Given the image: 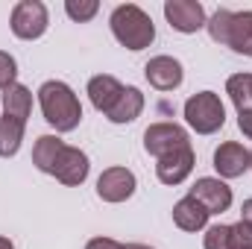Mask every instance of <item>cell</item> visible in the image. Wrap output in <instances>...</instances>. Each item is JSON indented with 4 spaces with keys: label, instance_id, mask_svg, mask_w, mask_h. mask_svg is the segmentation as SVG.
Listing matches in <instances>:
<instances>
[{
    "label": "cell",
    "instance_id": "obj_1",
    "mask_svg": "<svg viewBox=\"0 0 252 249\" xmlns=\"http://www.w3.org/2000/svg\"><path fill=\"white\" fill-rule=\"evenodd\" d=\"M38 103H41L44 121L56 132H73L82 121V106H79L73 88L59 79H50L38 88Z\"/></svg>",
    "mask_w": 252,
    "mask_h": 249
},
{
    "label": "cell",
    "instance_id": "obj_2",
    "mask_svg": "<svg viewBox=\"0 0 252 249\" xmlns=\"http://www.w3.org/2000/svg\"><path fill=\"white\" fill-rule=\"evenodd\" d=\"M109 24H112L115 38L124 44L126 50H144V47H150L153 38H156V24H153V18H150L141 6H135V3L118 6V9L112 12Z\"/></svg>",
    "mask_w": 252,
    "mask_h": 249
},
{
    "label": "cell",
    "instance_id": "obj_3",
    "mask_svg": "<svg viewBox=\"0 0 252 249\" xmlns=\"http://www.w3.org/2000/svg\"><path fill=\"white\" fill-rule=\"evenodd\" d=\"M185 121L199 135H214L226 124V109L214 91H199V94L188 97V103H185Z\"/></svg>",
    "mask_w": 252,
    "mask_h": 249
},
{
    "label": "cell",
    "instance_id": "obj_4",
    "mask_svg": "<svg viewBox=\"0 0 252 249\" xmlns=\"http://www.w3.org/2000/svg\"><path fill=\"white\" fill-rule=\"evenodd\" d=\"M47 24H50V18H47V6L41 0H21L12 9V32L24 41L41 38Z\"/></svg>",
    "mask_w": 252,
    "mask_h": 249
},
{
    "label": "cell",
    "instance_id": "obj_5",
    "mask_svg": "<svg viewBox=\"0 0 252 249\" xmlns=\"http://www.w3.org/2000/svg\"><path fill=\"white\" fill-rule=\"evenodd\" d=\"M185 147H190V138L188 132L176 124H153L144 132V150L156 158H164V156L179 153Z\"/></svg>",
    "mask_w": 252,
    "mask_h": 249
},
{
    "label": "cell",
    "instance_id": "obj_6",
    "mask_svg": "<svg viewBox=\"0 0 252 249\" xmlns=\"http://www.w3.org/2000/svg\"><path fill=\"white\" fill-rule=\"evenodd\" d=\"M188 196H193L208 214H223V211H229V205H232V187L226 185L223 179H214V176L196 179Z\"/></svg>",
    "mask_w": 252,
    "mask_h": 249
},
{
    "label": "cell",
    "instance_id": "obj_7",
    "mask_svg": "<svg viewBox=\"0 0 252 249\" xmlns=\"http://www.w3.org/2000/svg\"><path fill=\"white\" fill-rule=\"evenodd\" d=\"M164 18L176 32H199L205 27V9L196 0H167L164 3Z\"/></svg>",
    "mask_w": 252,
    "mask_h": 249
},
{
    "label": "cell",
    "instance_id": "obj_8",
    "mask_svg": "<svg viewBox=\"0 0 252 249\" xmlns=\"http://www.w3.org/2000/svg\"><path fill=\"white\" fill-rule=\"evenodd\" d=\"M135 173L126 167H109L97 179V196L103 202H126L135 193Z\"/></svg>",
    "mask_w": 252,
    "mask_h": 249
},
{
    "label": "cell",
    "instance_id": "obj_9",
    "mask_svg": "<svg viewBox=\"0 0 252 249\" xmlns=\"http://www.w3.org/2000/svg\"><path fill=\"white\" fill-rule=\"evenodd\" d=\"M88 167H91V164H88V156H85L82 150L64 144V150L59 153V158H56L50 176H56L62 185L73 187V185H82V182L88 179Z\"/></svg>",
    "mask_w": 252,
    "mask_h": 249
},
{
    "label": "cell",
    "instance_id": "obj_10",
    "mask_svg": "<svg viewBox=\"0 0 252 249\" xmlns=\"http://www.w3.org/2000/svg\"><path fill=\"white\" fill-rule=\"evenodd\" d=\"M250 164H252V153L244 150V144H238V141H226L214 150V167L223 179L244 176L250 170Z\"/></svg>",
    "mask_w": 252,
    "mask_h": 249
},
{
    "label": "cell",
    "instance_id": "obj_11",
    "mask_svg": "<svg viewBox=\"0 0 252 249\" xmlns=\"http://www.w3.org/2000/svg\"><path fill=\"white\" fill-rule=\"evenodd\" d=\"M144 76H147V82H150L153 88H158V91H173V88L182 85L185 70H182V64L176 62L173 56H156V59H150V62L144 64Z\"/></svg>",
    "mask_w": 252,
    "mask_h": 249
},
{
    "label": "cell",
    "instance_id": "obj_12",
    "mask_svg": "<svg viewBox=\"0 0 252 249\" xmlns=\"http://www.w3.org/2000/svg\"><path fill=\"white\" fill-rule=\"evenodd\" d=\"M190 170H193V147L170 153V156L158 158V164H156V176L164 185H182L190 176Z\"/></svg>",
    "mask_w": 252,
    "mask_h": 249
},
{
    "label": "cell",
    "instance_id": "obj_13",
    "mask_svg": "<svg viewBox=\"0 0 252 249\" xmlns=\"http://www.w3.org/2000/svg\"><path fill=\"white\" fill-rule=\"evenodd\" d=\"M121 91H124V85L109 73H100L88 82V97H91V106L97 112H109L115 106V100L121 97Z\"/></svg>",
    "mask_w": 252,
    "mask_h": 249
},
{
    "label": "cell",
    "instance_id": "obj_14",
    "mask_svg": "<svg viewBox=\"0 0 252 249\" xmlns=\"http://www.w3.org/2000/svg\"><path fill=\"white\" fill-rule=\"evenodd\" d=\"M208 211L193 199V196H185V199H179L176 205H173V223L182 229V232H199V229H205L208 226Z\"/></svg>",
    "mask_w": 252,
    "mask_h": 249
},
{
    "label": "cell",
    "instance_id": "obj_15",
    "mask_svg": "<svg viewBox=\"0 0 252 249\" xmlns=\"http://www.w3.org/2000/svg\"><path fill=\"white\" fill-rule=\"evenodd\" d=\"M141 112H144V94L129 85V88L121 91V97L115 100V106L106 112V118H109L112 124H132Z\"/></svg>",
    "mask_w": 252,
    "mask_h": 249
},
{
    "label": "cell",
    "instance_id": "obj_16",
    "mask_svg": "<svg viewBox=\"0 0 252 249\" xmlns=\"http://www.w3.org/2000/svg\"><path fill=\"white\" fill-rule=\"evenodd\" d=\"M235 53L252 56V12H232L229 24V44Z\"/></svg>",
    "mask_w": 252,
    "mask_h": 249
},
{
    "label": "cell",
    "instance_id": "obj_17",
    "mask_svg": "<svg viewBox=\"0 0 252 249\" xmlns=\"http://www.w3.org/2000/svg\"><path fill=\"white\" fill-rule=\"evenodd\" d=\"M62 150H64L62 138H56V135H41V138L35 141V147H32V164H35L41 173H50Z\"/></svg>",
    "mask_w": 252,
    "mask_h": 249
},
{
    "label": "cell",
    "instance_id": "obj_18",
    "mask_svg": "<svg viewBox=\"0 0 252 249\" xmlns=\"http://www.w3.org/2000/svg\"><path fill=\"white\" fill-rule=\"evenodd\" d=\"M3 112L9 115V118H18V121H24L27 124V118H30V112H32V94H30V88H24V85H12V88H6L3 91Z\"/></svg>",
    "mask_w": 252,
    "mask_h": 249
},
{
    "label": "cell",
    "instance_id": "obj_19",
    "mask_svg": "<svg viewBox=\"0 0 252 249\" xmlns=\"http://www.w3.org/2000/svg\"><path fill=\"white\" fill-rule=\"evenodd\" d=\"M24 129H27V124L18 121V118H9V115L0 118V156L3 158L18 153V147L24 141Z\"/></svg>",
    "mask_w": 252,
    "mask_h": 249
},
{
    "label": "cell",
    "instance_id": "obj_20",
    "mask_svg": "<svg viewBox=\"0 0 252 249\" xmlns=\"http://www.w3.org/2000/svg\"><path fill=\"white\" fill-rule=\"evenodd\" d=\"M229 24H232V12L229 9H217L208 21H205V27H208V35L217 41V44H229Z\"/></svg>",
    "mask_w": 252,
    "mask_h": 249
},
{
    "label": "cell",
    "instance_id": "obj_21",
    "mask_svg": "<svg viewBox=\"0 0 252 249\" xmlns=\"http://www.w3.org/2000/svg\"><path fill=\"white\" fill-rule=\"evenodd\" d=\"M97 9H100L97 0H67V3H64L67 18H70V21H79V24L91 21V18L97 15Z\"/></svg>",
    "mask_w": 252,
    "mask_h": 249
},
{
    "label": "cell",
    "instance_id": "obj_22",
    "mask_svg": "<svg viewBox=\"0 0 252 249\" xmlns=\"http://www.w3.org/2000/svg\"><path fill=\"white\" fill-rule=\"evenodd\" d=\"M205 249H232V229L229 226H211L205 232Z\"/></svg>",
    "mask_w": 252,
    "mask_h": 249
},
{
    "label": "cell",
    "instance_id": "obj_23",
    "mask_svg": "<svg viewBox=\"0 0 252 249\" xmlns=\"http://www.w3.org/2000/svg\"><path fill=\"white\" fill-rule=\"evenodd\" d=\"M15 76H18V64H15V59H12L9 53L0 50V91L12 88V85H15Z\"/></svg>",
    "mask_w": 252,
    "mask_h": 249
},
{
    "label": "cell",
    "instance_id": "obj_24",
    "mask_svg": "<svg viewBox=\"0 0 252 249\" xmlns=\"http://www.w3.org/2000/svg\"><path fill=\"white\" fill-rule=\"evenodd\" d=\"M232 229V249H252V226L250 223H235Z\"/></svg>",
    "mask_w": 252,
    "mask_h": 249
},
{
    "label": "cell",
    "instance_id": "obj_25",
    "mask_svg": "<svg viewBox=\"0 0 252 249\" xmlns=\"http://www.w3.org/2000/svg\"><path fill=\"white\" fill-rule=\"evenodd\" d=\"M238 129L247 135L252 141V109H247V112H238Z\"/></svg>",
    "mask_w": 252,
    "mask_h": 249
},
{
    "label": "cell",
    "instance_id": "obj_26",
    "mask_svg": "<svg viewBox=\"0 0 252 249\" xmlns=\"http://www.w3.org/2000/svg\"><path fill=\"white\" fill-rule=\"evenodd\" d=\"M85 249H124V244H118L112 238H94V241H88Z\"/></svg>",
    "mask_w": 252,
    "mask_h": 249
},
{
    "label": "cell",
    "instance_id": "obj_27",
    "mask_svg": "<svg viewBox=\"0 0 252 249\" xmlns=\"http://www.w3.org/2000/svg\"><path fill=\"white\" fill-rule=\"evenodd\" d=\"M241 220L252 226V199H244V205H241Z\"/></svg>",
    "mask_w": 252,
    "mask_h": 249
},
{
    "label": "cell",
    "instance_id": "obj_28",
    "mask_svg": "<svg viewBox=\"0 0 252 249\" xmlns=\"http://www.w3.org/2000/svg\"><path fill=\"white\" fill-rule=\"evenodd\" d=\"M0 249H15V244L9 238H0Z\"/></svg>",
    "mask_w": 252,
    "mask_h": 249
},
{
    "label": "cell",
    "instance_id": "obj_29",
    "mask_svg": "<svg viewBox=\"0 0 252 249\" xmlns=\"http://www.w3.org/2000/svg\"><path fill=\"white\" fill-rule=\"evenodd\" d=\"M124 249H153V247H147V244H126Z\"/></svg>",
    "mask_w": 252,
    "mask_h": 249
},
{
    "label": "cell",
    "instance_id": "obj_30",
    "mask_svg": "<svg viewBox=\"0 0 252 249\" xmlns=\"http://www.w3.org/2000/svg\"><path fill=\"white\" fill-rule=\"evenodd\" d=\"M250 91H252V73H250Z\"/></svg>",
    "mask_w": 252,
    "mask_h": 249
},
{
    "label": "cell",
    "instance_id": "obj_31",
    "mask_svg": "<svg viewBox=\"0 0 252 249\" xmlns=\"http://www.w3.org/2000/svg\"><path fill=\"white\" fill-rule=\"evenodd\" d=\"M250 167H252V164H250Z\"/></svg>",
    "mask_w": 252,
    "mask_h": 249
}]
</instances>
